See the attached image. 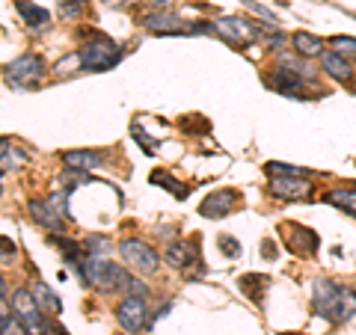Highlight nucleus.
I'll return each mask as SVG.
<instances>
[{"label":"nucleus","mask_w":356,"mask_h":335,"mask_svg":"<svg viewBox=\"0 0 356 335\" xmlns=\"http://www.w3.org/2000/svg\"><path fill=\"white\" fill-rule=\"evenodd\" d=\"M33 297H36V303L42 306V309H48V311H63V303H60V297L51 291L44 282H36L33 285Z\"/></svg>","instance_id":"20"},{"label":"nucleus","mask_w":356,"mask_h":335,"mask_svg":"<svg viewBox=\"0 0 356 335\" xmlns=\"http://www.w3.org/2000/svg\"><path fill=\"white\" fill-rule=\"evenodd\" d=\"M0 335H30L27 327L18 320V315H6L0 311Z\"/></svg>","instance_id":"24"},{"label":"nucleus","mask_w":356,"mask_h":335,"mask_svg":"<svg viewBox=\"0 0 356 335\" xmlns=\"http://www.w3.org/2000/svg\"><path fill=\"white\" fill-rule=\"evenodd\" d=\"M321 65H324V72H327L330 77H336V81H344V83H348L350 77H353V65H350V60H348V57H341V54H336V51H324V54H321Z\"/></svg>","instance_id":"14"},{"label":"nucleus","mask_w":356,"mask_h":335,"mask_svg":"<svg viewBox=\"0 0 356 335\" xmlns=\"http://www.w3.org/2000/svg\"><path fill=\"white\" fill-rule=\"evenodd\" d=\"M9 149H13V142H9L6 137H0V161L6 158V152H9Z\"/></svg>","instance_id":"35"},{"label":"nucleus","mask_w":356,"mask_h":335,"mask_svg":"<svg viewBox=\"0 0 356 335\" xmlns=\"http://www.w3.org/2000/svg\"><path fill=\"white\" fill-rule=\"evenodd\" d=\"M264 170H267V175H270V178H276V175H306V170H300V166L280 163V161H270Z\"/></svg>","instance_id":"27"},{"label":"nucleus","mask_w":356,"mask_h":335,"mask_svg":"<svg viewBox=\"0 0 356 335\" xmlns=\"http://www.w3.org/2000/svg\"><path fill=\"white\" fill-rule=\"evenodd\" d=\"M356 315V291L353 288H344L341 291V300H339V315H336V323H344Z\"/></svg>","instance_id":"23"},{"label":"nucleus","mask_w":356,"mask_h":335,"mask_svg":"<svg viewBox=\"0 0 356 335\" xmlns=\"http://www.w3.org/2000/svg\"><path fill=\"white\" fill-rule=\"evenodd\" d=\"M15 9H18V15L27 21V27H44L51 21V15L44 13L42 6L30 3V0H15Z\"/></svg>","instance_id":"19"},{"label":"nucleus","mask_w":356,"mask_h":335,"mask_svg":"<svg viewBox=\"0 0 356 335\" xmlns=\"http://www.w3.org/2000/svg\"><path fill=\"white\" fill-rule=\"evenodd\" d=\"M83 6H86V0H60V15L63 18H74V15L83 13Z\"/></svg>","instance_id":"29"},{"label":"nucleus","mask_w":356,"mask_h":335,"mask_svg":"<svg viewBox=\"0 0 356 335\" xmlns=\"http://www.w3.org/2000/svg\"><path fill=\"white\" fill-rule=\"evenodd\" d=\"M104 161L102 152H65L63 154V163L69 170H77V172H89V170H98Z\"/></svg>","instance_id":"16"},{"label":"nucleus","mask_w":356,"mask_h":335,"mask_svg":"<svg viewBox=\"0 0 356 335\" xmlns=\"http://www.w3.org/2000/svg\"><path fill=\"white\" fill-rule=\"evenodd\" d=\"M306 77L297 74L291 69H282V65H276V72L270 77V86L276 89V92L282 95H294V98H306Z\"/></svg>","instance_id":"13"},{"label":"nucleus","mask_w":356,"mask_h":335,"mask_svg":"<svg viewBox=\"0 0 356 335\" xmlns=\"http://www.w3.org/2000/svg\"><path fill=\"white\" fill-rule=\"evenodd\" d=\"M264 255L270 259V255H276V247H270V243H264Z\"/></svg>","instance_id":"38"},{"label":"nucleus","mask_w":356,"mask_h":335,"mask_svg":"<svg viewBox=\"0 0 356 335\" xmlns=\"http://www.w3.org/2000/svg\"><path fill=\"white\" fill-rule=\"evenodd\" d=\"M83 250H86V255L107 259V255H110V243H107V238H102V234H89V238L83 240Z\"/></svg>","instance_id":"25"},{"label":"nucleus","mask_w":356,"mask_h":335,"mask_svg":"<svg viewBox=\"0 0 356 335\" xmlns=\"http://www.w3.org/2000/svg\"><path fill=\"white\" fill-rule=\"evenodd\" d=\"M6 288H9V285H6V279L0 276V297H6Z\"/></svg>","instance_id":"39"},{"label":"nucleus","mask_w":356,"mask_h":335,"mask_svg":"<svg viewBox=\"0 0 356 335\" xmlns=\"http://www.w3.org/2000/svg\"><path fill=\"white\" fill-rule=\"evenodd\" d=\"M30 214H33V220H36L42 229H48V231H63V226H65V220L48 202H36V199H33V202H30Z\"/></svg>","instance_id":"15"},{"label":"nucleus","mask_w":356,"mask_h":335,"mask_svg":"<svg viewBox=\"0 0 356 335\" xmlns=\"http://www.w3.org/2000/svg\"><path fill=\"white\" fill-rule=\"evenodd\" d=\"M13 309L30 335H57V327L44 318L42 306L36 303V297H33V291H27V288H18L13 294Z\"/></svg>","instance_id":"3"},{"label":"nucleus","mask_w":356,"mask_h":335,"mask_svg":"<svg viewBox=\"0 0 356 335\" xmlns=\"http://www.w3.org/2000/svg\"><path fill=\"white\" fill-rule=\"evenodd\" d=\"M214 27H217V36L226 39L229 44H235V48H243V44H250V42H255L261 36L259 24H252V21H247V18H238V15L220 18Z\"/></svg>","instance_id":"5"},{"label":"nucleus","mask_w":356,"mask_h":335,"mask_svg":"<svg viewBox=\"0 0 356 335\" xmlns=\"http://www.w3.org/2000/svg\"><path fill=\"white\" fill-rule=\"evenodd\" d=\"M74 69H81V57H77V54H72V57H65L63 63H57V74H69Z\"/></svg>","instance_id":"32"},{"label":"nucleus","mask_w":356,"mask_h":335,"mask_svg":"<svg viewBox=\"0 0 356 335\" xmlns=\"http://www.w3.org/2000/svg\"><path fill=\"white\" fill-rule=\"evenodd\" d=\"M131 133H134V137H137V142H140V146H143V152H154V146H158V142H154V140H149L146 137V133H143V128L140 125H131Z\"/></svg>","instance_id":"31"},{"label":"nucleus","mask_w":356,"mask_h":335,"mask_svg":"<svg viewBox=\"0 0 356 335\" xmlns=\"http://www.w3.org/2000/svg\"><path fill=\"white\" fill-rule=\"evenodd\" d=\"M149 181L152 184H158V187H166L172 196H178V199H184L187 196V184H181V181H175L172 175H166V172H152L149 175Z\"/></svg>","instance_id":"22"},{"label":"nucleus","mask_w":356,"mask_h":335,"mask_svg":"<svg viewBox=\"0 0 356 335\" xmlns=\"http://www.w3.org/2000/svg\"><path fill=\"white\" fill-rule=\"evenodd\" d=\"M291 44H294L297 57H303V60H312V57H321V54H324V42H321L318 36H312V33H306V30L294 33Z\"/></svg>","instance_id":"17"},{"label":"nucleus","mask_w":356,"mask_h":335,"mask_svg":"<svg viewBox=\"0 0 356 335\" xmlns=\"http://www.w3.org/2000/svg\"><path fill=\"white\" fill-rule=\"evenodd\" d=\"M243 6H247L250 13H255V15H261V18H264V21H267V24H270V27H276V18H273V13H270V9H264L261 3H255V0H247V3H243Z\"/></svg>","instance_id":"30"},{"label":"nucleus","mask_w":356,"mask_h":335,"mask_svg":"<svg viewBox=\"0 0 356 335\" xmlns=\"http://www.w3.org/2000/svg\"><path fill=\"white\" fill-rule=\"evenodd\" d=\"M220 252L229 255V259H238V255H241V243L232 238V234H220Z\"/></svg>","instance_id":"28"},{"label":"nucleus","mask_w":356,"mask_h":335,"mask_svg":"<svg viewBox=\"0 0 356 335\" xmlns=\"http://www.w3.org/2000/svg\"><path fill=\"white\" fill-rule=\"evenodd\" d=\"M107 6H131V3H140V0H104Z\"/></svg>","instance_id":"36"},{"label":"nucleus","mask_w":356,"mask_h":335,"mask_svg":"<svg viewBox=\"0 0 356 335\" xmlns=\"http://www.w3.org/2000/svg\"><path fill=\"white\" fill-rule=\"evenodd\" d=\"M312 181L306 175H276L270 178V193L276 199H312Z\"/></svg>","instance_id":"10"},{"label":"nucleus","mask_w":356,"mask_h":335,"mask_svg":"<svg viewBox=\"0 0 356 335\" xmlns=\"http://www.w3.org/2000/svg\"><path fill=\"white\" fill-rule=\"evenodd\" d=\"M81 279L86 285L98 288V291H128L131 273L122 264H113L110 259H98V255H86L81 264Z\"/></svg>","instance_id":"1"},{"label":"nucleus","mask_w":356,"mask_h":335,"mask_svg":"<svg viewBox=\"0 0 356 335\" xmlns=\"http://www.w3.org/2000/svg\"><path fill=\"white\" fill-rule=\"evenodd\" d=\"M327 202L341 208V211H348L350 217H356V193H350V190H330Z\"/></svg>","instance_id":"21"},{"label":"nucleus","mask_w":356,"mask_h":335,"mask_svg":"<svg viewBox=\"0 0 356 335\" xmlns=\"http://www.w3.org/2000/svg\"><path fill=\"white\" fill-rule=\"evenodd\" d=\"M152 6L154 9H163V6H170V0H152Z\"/></svg>","instance_id":"37"},{"label":"nucleus","mask_w":356,"mask_h":335,"mask_svg":"<svg viewBox=\"0 0 356 335\" xmlns=\"http://www.w3.org/2000/svg\"><path fill=\"white\" fill-rule=\"evenodd\" d=\"M119 255L125 259V264L131 270H137V273H154L161 267V255L143 240H122Z\"/></svg>","instance_id":"6"},{"label":"nucleus","mask_w":356,"mask_h":335,"mask_svg":"<svg viewBox=\"0 0 356 335\" xmlns=\"http://www.w3.org/2000/svg\"><path fill=\"white\" fill-rule=\"evenodd\" d=\"M267 288H270V279L261 276V273H250V276H241V291L247 294L252 303H261Z\"/></svg>","instance_id":"18"},{"label":"nucleus","mask_w":356,"mask_h":335,"mask_svg":"<svg viewBox=\"0 0 356 335\" xmlns=\"http://www.w3.org/2000/svg\"><path fill=\"white\" fill-rule=\"evenodd\" d=\"M0 259H3V261L15 259V243L9 240V238H0Z\"/></svg>","instance_id":"33"},{"label":"nucleus","mask_w":356,"mask_h":335,"mask_svg":"<svg viewBox=\"0 0 356 335\" xmlns=\"http://www.w3.org/2000/svg\"><path fill=\"white\" fill-rule=\"evenodd\" d=\"M77 57H81L83 72H107L122 60V48L107 36H89L83 48L77 51Z\"/></svg>","instance_id":"2"},{"label":"nucleus","mask_w":356,"mask_h":335,"mask_svg":"<svg viewBox=\"0 0 356 335\" xmlns=\"http://www.w3.org/2000/svg\"><path fill=\"white\" fill-rule=\"evenodd\" d=\"M330 44L336 48V54H341V57H356V39L353 36H332Z\"/></svg>","instance_id":"26"},{"label":"nucleus","mask_w":356,"mask_h":335,"mask_svg":"<svg viewBox=\"0 0 356 335\" xmlns=\"http://www.w3.org/2000/svg\"><path fill=\"white\" fill-rule=\"evenodd\" d=\"M149 294V288L140 282V279H131V285H128V297H146Z\"/></svg>","instance_id":"34"},{"label":"nucleus","mask_w":356,"mask_h":335,"mask_svg":"<svg viewBox=\"0 0 356 335\" xmlns=\"http://www.w3.org/2000/svg\"><path fill=\"white\" fill-rule=\"evenodd\" d=\"M166 264L175 267V270H181L184 276H205V261L202 255H199V247L196 240H175L170 243V250H166Z\"/></svg>","instance_id":"4"},{"label":"nucleus","mask_w":356,"mask_h":335,"mask_svg":"<svg viewBox=\"0 0 356 335\" xmlns=\"http://www.w3.org/2000/svg\"><path fill=\"white\" fill-rule=\"evenodd\" d=\"M146 318H149V309H146V300L143 297H125L116 306V320L125 332H140L146 327Z\"/></svg>","instance_id":"9"},{"label":"nucleus","mask_w":356,"mask_h":335,"mask_svg":"<svg viewBox=\"0 0 356 335\" xmlns=\"http://www.w3.org/2000/svg\"><path fill=\"white\" fill-rule=\"evenodd\" d=\"M282 231L288 234V250L297 255H315L321 247V238L306 226H297V222H285Z\"/></svg>","instance_id":"11"},{"label":"nucleus","mask_w":356,"mask_h":335,"mask_svg":"<svg viewBox=\"0 0 356 335\" xmlns=\"http://www.w3.org/2000/svg\"><path fill=\"white\" fill-rule=\"evenodd\" d=\"M341 291L344 288L330 282V279H318L315 288H312V306L321 318H330L336 323V315H339V300H341Z\"/></svg>","instance_id":"8"},{"label":"nucleus","mask_w":356,"mask_h":335,"mask_svg":"<svg viewBox=\"0 0 356 335\" xmlns=\"http://www.w3.org/2000/svg\"><path fill=\"white\" fill-rule=\"evenodd\" d=\"M235 205H238V193H235V190H214V193H208L202 199L199 214L208 217V220H220V217H226Z\"/></svg>","instance_id":"12"},{"label":"nucleus","mask_w":356,"mask_h":335,"mask_svg":"<svg viewBox=\"0 0 356 335\" xmlns=\"http://www.w3.org/2000/svg\"><path fill=\"white\" fill-rule=\"evenodd\" d=\"M44 74V60L36 57V54H21L18 60H13L6 65V81L15 86H30L36 83Z\"/></svg>","instance_id":"7"}]
</instances>
